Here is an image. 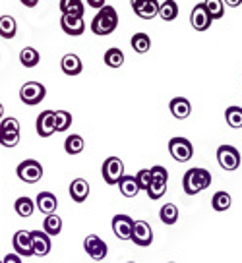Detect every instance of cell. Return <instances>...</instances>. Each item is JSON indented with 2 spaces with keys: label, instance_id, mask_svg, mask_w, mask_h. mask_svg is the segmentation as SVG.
<instances>
[{
  "label": "cell",
  "instance_id": "obj_1",
  "mask_svg": "<svg viewBox=\"0 0 242 263\" xmlns=\"http://www.w3.org/2000/svg\"><path fill=\"white\" fill-rule=\"evenodd\" d=\"M209 186H211V173L206 171V168L196 166V168L186 171V174L182 176L184 194H188V196H196V194L203 192Z\"/></svg>",
  "mask_w": 242,
  "mask_h": 263
},
{
  "label": "cell",
  "instance_id": "obj_2",
  "mask_svg": "<svg viewBox=\"0 0 242 263\" xmlns=\"http://www.w3.org/2000/svg\"><path fill=\"white\" fill-rule=\"evenodd\" d=\"M117 27H118V12H117V8H113V6L101 8L99 12L95 14V17L91 20V31L95 33V35H101V37L110 35Z\"/></svg>",
  "mask_w": 242,
  "mask_h": 263
},
{
  "label": "cell",
  "instance_id": "obj_3",
  "mask_svg": "<svg viewBox=\"0 0 242 263\" xmlns=\"http://www.w3.org/2000/svg\"><path fill=\"white\" fill-rule=\"evenodd\" d=\"M151 184H150V190H147V196L150 199L153 201H157L161 197L167 194V180H169V173L165 166H161V164H155V166H151Z\"/></svg>",
  "mask_w": 242,
  "mask_h": 263
},
{
  "label": "cell",
  "instance_id": "obj_4",
  "mask_svg": "<svg viewBox=\"0 0 242 263\" xmlns=\"http://www.w3.org/2000/svg\"><path fill=\"white\" fill-rule=\"evenodd\" d=\"M16 174L17 178L25 182V184H35V182H39L43 178V166L35 159H25V161L17 164Z\"/></svg>",
  "mask_w": 242,
  "mask_h": 263
},
{
  "label": "cell",
  "instance_id": "obj_5",
  "mask_svg": "<svg viewBox=\"0 0 242 263\" xmlns=\"http://www.w3.org/2000/svg\"><path fill=\"white\" fill-rule=\"evenodd\" d=\"M101 174L107 184L115 186L124 178V163L118 157H109V159H105V163L101 166Z\"/></svg>",
  "mask_w": 242,
  "mask_h": 263
},
{
  "label": "cell",
  "instance_id": "obj_6",
  "mask_svg": "<svg viewBox=\"0 0 242 263\" xmlns=\"http://www.w3.org/2000/svg\"><path fill=\"white\" fill-rule=\"evenodd\" d=\"M45 95H47V87L39 82H27L20 89V101L24 105H29V107L39 105L43 99H45Z\"/></svg>",
  "mask_w": 242,
  "mask_h": 263
},
{
  "label": "cell",
  "instance_id": "obj_7",
  "mask_svg": "<svg viewBox=\"0 0 242 263\" xmlns=\"http://www.w3.org/2000/svg\"><path fill=\"white\" fill-rule=\"evenodd\" d=\"M169 153L178 163H188L194 157V147L186 138H173L169 141Z\"/></svg>",
  "mask_w": 242,
  "mask_h": 263
},
{
  "label": "cell",
  "instance_id": "obj_8",
  "mask_svg": "<svg viewBox=\"0 0 242 263\" xmlns=\"http://www.w3.org/2000/svg\"><path fill=\"white\" fill-rule=\"evenodd\" d=\"M240 151L233 145H221L217 147V163L223 171H236L240 166Z\"/></svg>",
  "mask_w": 242,
  "mask_h": 263
},
{
  "label": "cell",
  "instance_id": "obj_9",
  "mask_svg": "<svg viewBox=\"0 0 242 263\" xmlns=\"http://www.w3.org/2000/svg\"><path fill=\"white\" fill-rule=\"evenodd\" d=\"M84 250L95 261H103L109 254V246L105 240H101L97 234H87L84 240Z\"/></svg>",
  "mask_w": 242,
  "mask_h": 263
},
{
  "label": "cell",
  "instance_id": "obj_10",
  "mask_svg": "<svg viewBox=\"0 0 242 263\" xmlns=\"http://www.w3.org/2000/svg\"><path fill=\"white\" fill-rule=\"evenodd\" d=\"M14 244V254L20 257H31L33 255V240H31V230H17L12 238Z\"/></svg>",
  "mask_w": 242,
  "mask_h": 263
},
{
  "label": "cell",
  "instance_id": "obj_11",
  "mask_svg": "<svg viewBox=\"0 0 242 263\" xmlns=\"http://www.w3.org/2000/svg\"><path fill=\"white\" fill-rule=\"evenodd\" d=\"M136 246L147 248L153 244V230H151L147 221H134L132 238H130Z\"/></svg>",
  "mask_w": 242,
  "mask_h": 263
},
{
  "label": "cell",
  "instance_id": "obj_12",
  "mask_svg": "<svg viewBox=\"0 0 242 263\" xmlns=\"http://www.w3.org/2000/svg\"><path fill=\"white\" fill-rule=\"evenodd\" d=\"M190 24L196 31H206L211 27L213 20L209 17L208 8H206V2H198L196 6L192 8V14H190Z\"/></svg>",
  "mask_w": 242,
  "mask_h": 263
},
{
  "label": "cell",
  "instance_id": "obj_13",
  "mask_svg": "<svg viewBox=\"0 0 242 263\" xmlns=\"http://www.w3.org/2000/svg\"><path fill=\"white\" fill-rule=\"evenodd\" d=\"M110 224H113V232H115V236H117V238H120V240L132 238L134 221L128 217V215H115Z\"/></svg>",
  "mask_w": 242,
  "mask_h": 263
},
{
  "label": "cell",
  "instance_id": "obj_14",
  "mask_svg": "<svg viewBox=\"0 0 242 263\" xmlns=\"http://www.w3.org/2000/svg\"><path fill=\"white\" fill-rule=\"evenodd\" d=\"M35 207L41 211L45 217L57 213V207H59V199L54 194L50 192H39L37 194V199H35Z\"/></svg>",
  "mask_w": 242,
  "mask_h": 263
},
{
  "label": "cell",
  "instance_id": "obj_15",
  "mask_svg": "<svg viewBox=\"0 0 242 263\" xmlns=\"http://www.w3.org/2000/svg\"><path fill=\"white\" fill-rule=\"evenodd\" d=\"M132 10L136 16L142 20H151V17L159 16V2L155 0H134Z\"/></svg>",
  "mask_w": 242,
  "mask_h": 263
},
{
  "label": "cell",
  "instance_id": "obj_16",
  "mask_svg": "<svg viewBox=\"0 0 242 263\" xmlns=\"http://www.w3.org/2000/svg\"><path fill=\"white\" fill-rule=\"evenodd\" d=\"M31 240H33V255L37 257H45L52 248L50 236L43 230H31Z\"/></svg>",
  "mask_w": 242,
  "mask_h": 263
},
{
  "label": "cell",
  "instance_id": "obj_17",
  "mask_svg": "<svg viewBox=\"0 0 242 263\" xmlns=\"http://www.w3.org/2000/svg\"><path fill=\"white\" fill-rule=\"evenodd\" d=\"M57 132L54 128V110H43L37 116V134L41 138H50Z\"/></svg>",
  "mask_w": 242,
  "mask_h": 263
},
{
  "label": "cell",
  "instance_id": "obj_18",
  "mask_svg": "<svg viewBox=\"0 0 242 263\" xmlns=\"http://www.w3.org/2000/svg\"><path fill=\"white\" fill-rule=\"evenodd\" d=\"M60 27L66 35L78 37L85 31V22L84 17H72V16H62L60 17Z\"/></svg>",
  "mask_w": 242,
  "mask_h": 263
},
{
  "label": "cell",
  "instance_id": "obj_19",
  "mask_svg": "<svg viewBox=\"0 0 242 263\" xmlns=\"http://www.w3.org/2000/svg\"><path fill=\"white\" fill-rule=\"evenodd\" d=\"M87 196H89V182L85 178H74L70 184V197L76 203H84Z\"/></svg>",
  "mask_w": 242,
  "mask_h": 263
},
{
  "label": "cell",
  "instance_id": "obj_20",
  "mask_svg": "<svg viewBox=\"0 0 242 263\" xmlns=\"http://www.w3.org/2000/svg\"><path fill=\"white\" fill-rule=\"evenodd\" d=\"M169 108H171V115L175 116V118H178V120L188 118L190 112H192V105H190V101L186 97H175L171 101Z\"/></svg>",
  "mask_w": 242,
  "mask_h": 263
},
{
  "label": "cell",
  "instance_id": "obj_21",
  "mask_svg": "<svg viewBox=\"0 0 242 263\" xmlns=\"http://www.w3.org/2000/svg\"><path fill=\"white\" fill-rule=\"evenodd\" d=\"M60 68H62V72L66 76H78L82 74V70H84V64H82V60L78 54H64L62 60H60Z\"/></svg>",
  "mask_w": 242,
  "mask_h": 263
},
{
  "label": "cell",
  "instance_id": "obj_22",
  "mask_svg": "<svg viewBox=\"0 0 242 263\" xmlns=\"http://www.w3.org/2000/svg\"><path fill=\"white\" fill-rule=\"evenodd\" d=\"M60 12L62 16H72V17H84L85 4L82 0H60Z\"/></svg>",
  "mask_w": 242,
  "mask_h": 263
},
{
  "label": "cell",
  "instance_id": "obj_23",
  "mask_svg": "<svg viewBox=\"0 0 242 263\" xmlns=\"http://www.w3.org/2000/svg\"><path fill=\"white\" fill-rule=\"evenodd\" d=\"M118 190L124 197H136L140 194V184L136 180V176H126L118 182Z\"/></svg>",
  "mask_w": 242,
  "mask_h": 263
},
{
  "label": "cell",
  "instance_id": "obj_24",
  "mask_svg": "<svg viewBox=\"0 0 242 263\" xmlns=\"http://www.w3.org/2000/svg\"><path fill=\"white\" fill-rule=\"evenodd\" d=\"M178 16V4L175 0H165V2H159V17L163 22H173Z\"/></svg>",
  "mask_w": 242,
  "mask_h": 263
},
{
  "label": "cell",
  "instance_id": "obj_25",
  "mask_svg": "<svg viewBox=\"0 0 242 263\" xmlns=\"http://www.w3.org/2000/svg\"><path fill=\"white\" fill-rule=\"evenodd\" d=\"M17 33V24L12 16H0V37L2 39H14Z\"/></svg>",
  "mask_w": 242,
  "mask_h": 263
},
{
  "label": "cell",
  "instance_id": "obj_26",
  "mask_svg": "<svg viewBox=\"0 0 242 263\" xmlns=\"http://www.w3.org/2000/svg\"><path fill=\"white\" fill-rule=\"evenodd\" d=\"M43 232H47L50 238L52 236H59L60 232H62V219L57 213L45 217V221H43Z\"/></svg>",
  "mask_w": 242,
  "mask_h": 263
},
{
  "label": "cell",
  "instance_id": "obj_27",
  "mask_svg": "<svg viewBox=\"0 0 242 263\" xmlns=\"http://www.w3.org/2000/svg\"><path fill=\"white\" fill-rule=\"evenodd\" d=\"M14 209H16V213L20 215V217H24V219H27V217H31L35 211V201L31 199V197L27 196H22L16 199V203H14Z\"/></svg>",
  "mask_w": 242,
  "mask_h": 263
},
{
  "label": "cell",
  "instance_id": "obj_28",
  "mask_svg": "<svg viewBox=\"0 0 242 263\" xmlns=\"http://www.w3.org/2000/svg\"><path fill=\"white\" fill-rule=\"evenodd\" d=\"M231 205H233V197H231V194H227V192H217V194H213V197H211V207L215 209V211H227V209H231Z\"/></svg>",
  "mask_w": 242,
  "mask_h": 263
},
{
  "label": "cell",
  "instance_id": "obj_29",
  "mask_svg": "<svg viewBox=\"0 0 242 263\" xmlns=\"http://www.w3.org/2000/svg\"><path fill=\"white\" fill-rule=\"evenodd\" d=\"M132 49L138 52V54H145V52H150L151 49V39L147 33H134L132 37Z\"/></svg>",
  "mask_w": 242,
  "mask_h": 263
},
{
  "label": "cell",
  "instance_id": "obj_30",
  "mask_svg": "<svg viewBox=\"0 0 242 263\" xmlns=\"http://www.w3.org/2000/svg\"><path fill=\"white\" fill-rule=\"evenodd\" d=\"M84 147H85L84 138H82V136H78V134L68 136L66 141H64V151H66L68 155H80V153L84 151Z\"/></svg>",
  "mask_w": 242,
  "mask_h": 263
},
{
  "label": "cell",
  "instance_id": "obj_31",
  "mask_svg": "<svg viewBox=\"0 0 242 263\" xmlns=\"http://www.w3.org/2000/svg\"><path fill=\"white\" fill-rule=\"evenodd\" d=\"M159 219L163 224H175L178 221V207L175 203H165L159 209Z\"/></svg>",
  "mask_w": 242,
  "mask_h": 263
},
{
  "label": "cell",
  "instance_id": "obj_32",
  "mask_svg": "<svg viewBox=\"0 0 242 263\" xmlns=\"http://www.w3.org/2000/svg\"><path fill=\"white\" fill-rule=\"evenodd\" d=\"M39 60H41V57H39V52L33 47H25L20 52V62H22L24 68H35L39 64Z\"/></svg>",
  "mask_w": 242,
  "mask_h": 263
},
{
  "label": "cell",
  "instance_id": "obj_33",
  "mask_svg": "<svg viewBox=\"0 0 242 263\" xmlns=\"http://www.w3.org/2000/svg\"><path fill=\"white\" fill-rule=\"evenodd\" d=\"M103 60H105V64L109 66V68H120V66L124 64V52L120 49H109L107 52H105V57H103Z\"/></svg>",
  "mask_w": 242,
  "mask_h": 263
},
{
  "label": "cell",
  "instance_id": "obj_34",
  "mask_svg": "<svg viewBox=\"0 0 242 263\" xmlns=\"http://www.w3.org/2000/svg\"><path fill=\"white\" fill-rule=\"evenodd\" d=\"M225 120H227V124H229L231 128H234V130L242 128V108L236 107V105L229 107L225 110Z\"/></svg>",
  "mask_w": 242,
  "mask_h": 263
},
{
  "label": "cell",
  "instance_id": "obj_35",
  "mask_svg": "<svg viewBox=\"0 0 242 263\" xmlns=\"http://www.w3.org/2000/svg\"><path fill=\"white\" fill-rule=\"evenodd\" d=\"M72 126V115L68 110H54V128L57 132H66Z\"/></svg>",
  "mask_w": 242,
  "mask_h": 263
},
{
  "label": "cell",
  "instance_id": "obj_36",
  "mask_svg": "<svg viewBox=\"0 0 242 263\" xmlns=\"http://www.w3.org/2000/svg\"><path fill=\"white\" fill-rule=\"evenodd\" d=\"M206 8H208V14L211 20H221L225 14V2L223 0H208Z\"/></svg>",
  "mask_w": 242,
  "mask_h": 263
},
{
  "label": "cell",
  "instance_id": "obj_37",
  "mask_svg": "<svg viewBox=\"0 0 242 263\" xmlns=\"http://www.w3.org/2000/svg\"><path fill=\"white\" fill-rule=\"evenodd\" d=\"M0 134H20V122L14 116H6L0 122Z\"/></svg>",
  "mask_w": 242,
  "mask_h": 263
},
{
  "label": "cell",
  "instance_id": "obj_38",
  "mask_svg": "<svg viewBox=\"0 0 242 263\" xmlns=\"http://www.w3.org/2000/svg\"><path fill=\"white\" fill-rule=\"evenodd\" d=\"M136 180L140 184V190H150V184H151V171L150 168H142L140 173L136 174Z\"/></svg>",
  "mask_w": 242,
  "mask_h": 263
},
{
  "label": "cell",
  "instance_id": "obj_39",
  "mask_svg": "<svg viewBox=\"0 0 242 263\" xmlns=\"http://www.w3.org/2000/svg\"><path fill=\"white\" fill-rule=\"evenodd\" d=\"M17 143H20V134H0V145L12 149Z\"/></svg>",
  "mask_w": 242,
  "mask_h": 263
},
{
  "label": "cell",
  "instance_id": "obj_40",
  "mask_svg": "<svg viewBox=\"0 0 242 263\" xmlns=\"http://www.w3.org/2000/svg\"><path fill=\"white\" fill-rule=\"evenodd\" d=\"M2 263H22V257L17 254H8V255H4Z\"/></svg>",
  "mask_w": 242,
  "mask_h": 263
},
{
  "label": "cell",
  "instance_id": "obj_41",
  "mask_svg": "<svg viewBox=\"0 0 242 263\" xmlns=\"http://www.w3.org/2000/svg\"><path fill=\"white\" fill-rule=\"evenodd\" d=\"M87 4H89V6H93V8H105V6H107V4H105V2H103V0H89V2H87Z\"/></svg>",
  "mask_w": 242,
  "mask_h": 263
},
{
  "label": "cell",
  "instance_id": "obj_42",
  "mask_svg": "<svg viewBox=\"0 0 242 263\" xmlns=\"http://www.w3.org/2000/svg\"><path fill=\"white\" fill-rule=\"evenodd\" d=\"M22 4H24V6H37L39 2H37V0H22Z\"/></svg>",
  "mask_w": 242,
  "mask_h": 263
},
{
  "label": "cell",
  "instance_id": "obj_43",
  "mask_svg": "<svg viewBox=\"0 0 242 263\" xmlns=\"http://www.w3.org/2000/svg\"><path fill=\"white\" fill-rule=\"evenodd\" d=\"M242 2L240 0H229V2H227V6H240Z\"/></svg>",
  "mask_w": 242,
  "mask_h": 263
},
{
  "label": "cell",
  "instance_id": "obj_44",
  "mask_svg": "<svg viewBox=\"0 0 242 263\" xmlns=\"http://www.w3.org/2000/svg\"><path fill=\"white\" fill-rule=\"evenodd\" d=\"M2 118H4V105L0 103V122H2Z\"/></svg>",
  "mask_w": 242,
  "mask_h": 263
},
{
  "label": "cell",
  "instance_id": "obj_45",
  "mask_svg": "<svg viewBox=\"0 0 242 263\" xmlns=\"http://www.w3.org/2000/svg\"><path fill=\"white\" fill-rule=\"evenodd\" d=\"M128 263H136V261H128Z\"/></svg>",
  "mask_w": 242,
  "mask_h": 263
},
{
  "label": "cell",
  "instance_id": "obj_46",
  "mask_svg": "<svg viewBox=\"0 0 242 263\" xmlns=\"http://www.w3.org/2000/svg\"><path fill=\"white\" fill-rule=\"evenodd\" d=\"M0 263H2V259H0Z\"/></svg>",
  "mask_w": 242,
  "mask_h": 263
},
{
  "label": "cell",
  "instance_id": "obj_47",
  "mask_svg": "<svg viewBox=\"0 0 242 263\" xmlns=\"http://www.w3.org/2000/svg\"><path fill=\"white\" fill-rule=\"evenodd\" d=\"M171 263H175V261H171Z\"/></svg>",
  "mask_w": 242,
  "mask_h": 263
}]
</instances>
